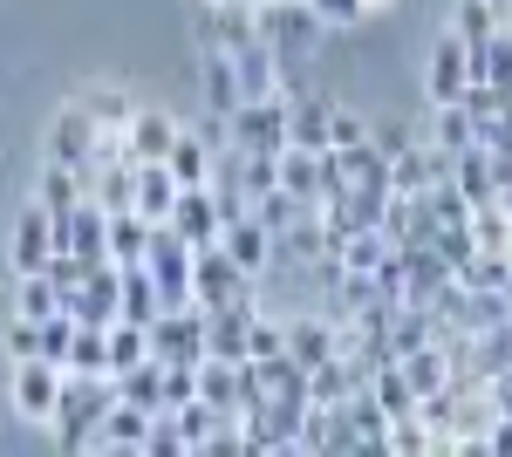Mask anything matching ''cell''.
<instances>
[{
  "label": "cell",
  "instance_id": "f546056e",
  "mask_svg": "<svg viewBox=\"0 0 512 457\" xmlns=\"http://www.w3.org/2000/svg\"><path fill=\"white\" fill-rule=\"evenodd\" d=\"M280 191H294L301 205H315L321 212V151H280Z\"/></svg>",
  "mask_w": 512,
  "mask_h": 457
},
{
  "label": "cell",
  "instance_id": "603a6c76",
  "mask_svg": "<svg viewBox=\"0 0 512 457\" xmlns=\"http://www.w3.org/2000/svg\"><path fill=\"white\" fill-rule=\"evenodd\" d=\"M424 144H431V151H444V157L472 151L478 130H472V116H465V103H431V116H424Z\"/></svg>",
  "mask_w": 512,
  "mask_h": 457
},
{
  "label": "cell",
  "instance_id": "db71d44e",
  "mask_svg": "<svg viewBox=\"0 0 512 457\" xmlns=\"http://www.w3.org/2000/svg\"><path fill=\"white\" fill-rule=\"evenodd\" d=\"M485 144H499V151H512V96L499 103V116H492V137Z\"/></svg>",
  "mask_w": 512,
  "mask_h": 457
},
{
  "label": "cell",
  "instance_id": "ffe728a7",
  "mask_svg": "<svg viewBox=\"0 0 512 457\" xmlns=\"http://www.w3.org/2000/svg\"><path fill=\"white\" fill-rule=\"evenodd\" d=\"M164 226L178 232L185 246H212V239H219V205H212V185L178 191V205H171V219H164Z\"/></svg>",
  "mask_w": 512,
  "mask_h": 457
},
{
  "label": "cell",
  "instance_id": "277c9868",
  "mask_svg": "<svg viewBox=\"0 0 512 457\" xmlns=\"http://www.w3.org/2000/svg\"><path fill=\"white\" fill-rule=\"evenodd\" d=\"M233 151H287V96H253L226 116Z\"/></svg>",
  "mask_w": 512,
  "mask_h": 457
},
{
  "label": "cell",
  "instance_id": "e575fe53",
  "mask_svg": "<svg viewBox=\"0 0 512 457\" xmlns=\"http://www.w3.org/2000/svg\"><path fill=\"white\" fill-rule=\"evenodd\" d=\"M451 185L465 191L472 205H485V198H499V185H492V157H485V144H472V151H458V164H451Z\"/></svg>",
  "mask_w": 512,
  "mask_h": 457
},
{
  "label": "cell",
  "instance_id": "cb8c5ba5",
  "mask_svg": "<svg viewBox=\"0 0 512 457\" xmlns=\"http://www.w3.org/2000/svg\"><path fill=\"white\" fill-rule=\"evenodd\" d=\"M178 178H171V171H164V164H137V205H130V212H137V219H151V226H164V219H171V205H178Z\"/></svg>",
  "mask_w": 512,
  "mask_h": 457
},
{
  "label": "cell",
  "instance_id": "bcb514c9",
  "mask_svg": "<svg viewBox=\"0 0 512 457\" xmlns=\"http://www.w3.org/2000/svg\"><path fill=\"white\" fill-rule=\"evenodd\" d=\"M369 144V116H355L349 103H335V123H328V151H355Z\"/></svg>",
  "mask_w": 512,
  "mask_h": 457
},
{
  "label": "cell",
  "instance_id": "4316f807",
  "mask_svg": "<svg viewBox=\"0 0 512 457\" xmlns=\"http://www.w3.org/2000/svg\"><path fill=\"white\" fill-rule=\"evenodd\" d=\"M117 403L144 410V417H164V362H158V355H151L144 369H123V376H117Z\"/></svg>",
  "mask_w": 512,
  "mask_h": 457
},
{
  "label": "cell",
  "instance_id": "5bb4252c",
  "mask_svg": "<svg viewBox=\"0 0 512 457\" xmlns=\"http://www.w3.org/2000/svg\"><path fill=\"white\" fill-rule=\"evenodd\" d=\"M328 123H335V96L328 89H294L287 96V144L294 151H328Z\"/></svg>",
  "mask_w": 512,
  "mask_h": 457
},
{
  "label": "cell",
  "instance_id": "ee69618b",
  "mask_svg": "<svg viewBox=\"0 0 512 457\" xmlns=\"http://www.w3.org/2000/svg\"><path fill=\"white\" fill-rule=\"evenodd\" d=\"M369 396H376V403L390 410V423H396V417H410V410H417V396H410V382H403V369H396V362H383V369L369 376Z\"/></svg>",
  "mask_w": 512,
  "mask_h": 457
},
{
  "label": "cell",
  "instance_id": "836d02e7",
  "mask_svg": "<svg viewBox=\"0 0 512 457\" xmlns=\"http://www.w3.org/2000/svg\"><path fill=\"white\" fill-rule=\"evenodd\" d=\"M390 191L396 198H424V191H431V144H424V137H417L410 151L390 157Z\"/></svg>",
  "mask_w": 512,
  "mask_h": 457
},
{
  "label": "cell",
  "instance_id": "6125c7cd",
  "mask_svg": "<svg viewBox=\"0 0 512 457\" xmlns=\"http://www.w3.org/2000/svg\"><path fill=\"white\" fill-rule=\"evenodd\" d=\"M506 28H512V0H506Z\"/></svg>",
  "mask_w": 512,
  "mask_h": 457
},
{
  "label": "cell",
  "instance_id": "484cf974",
  "mask_svg": "<svg viewBox=\"0 0 512 457\" xmlns=\"http://www.w3.org/2000/svg\"><path fill=\"white\" fill-rule=\"evenodd\" d=\"M472 82H492L512 96V28H492L485 41H472Z\"/></svg>",
  "mask_w": 512,
  "mask_h": 457
},
{
  "label": "cell",
  "instance_id": "d6986e66",
  "mask_svg": "<svg viewBox=\"0 0 512 457\" xmlns=\"http://www.w3.org/2000/svg\"><path fill=\"white\" fill-rule=\"evenodd\" d=\"M260 301H233V307H212L205 314V355L212 362H246V321H253Z\"/></svg>",
  "mask_w": 512,
  "mask_h": 457
},
{
  "label": "cell",
  "instance_id": "f1b7e54d",
  "mask_svg": "<svg viewBox=\"0 0 512 457\" xmlns=\"http://www.w3.org/2000/svg\"><path fill=\"white\" fill-rule=\"evenodd\" d=\"M396 369H403V382H410V396H417V403H424V396H437V389L451 382V362H444V348H437V342L410 348Z\"/></svg>",
  "mask_w": 512,
  "mask_h": 457
},
{
  "label": "cell",
  "instance_id": "7bdbcfd3",
  "mask_svg": "<svg viewBox=\"0 0 512 457\" xmlns=\"http://www.w3.org/2000/svg\"><path fill=\"white\" fill-rule=\"evenodd\" d=\"M253 219H260L267 232H287L294 219H315V205H301L294 191H280V185H274L267 198H253Z\"/></svg>",
  "mask_w": 512,
  "mask_h": 457
},
{
  "label": "cell",
  "instance_id": "74e56055",
  "mask_svg": "<svg viewBox=\"0 0 512 457\" xmlns=\"http://www.w3.org/2000/svg\"><path fill=\"white\" fill-rule=\"evenodd\" d=\"M492 28H506V0H458V14H451V35L485 41Z\"/></svg>",
  "mask_w": 512,
  "mask_h": 457
},
{
  "label": "cell",
  "instance_id": "f907efd6",
  "mask_svg": "<svg viewBox=\"0 0 512 457\" xmlns=\"http://www.w3.org/2000/svg\"><path fill=\"white\" fill-rule=\"evenodd\" d=\"M321 21H328V35H349V28H362L369 14H362V0H308Z\"/></svg>",
  "mask_w": 512,
  "mask_h": 457
},
{
  "label": "cell",
  "instance_id": "91938a15",
  "mask_svg": "<svg viewBox=\"0 0 512 457\" xmlns=\"http://www.w3.org/2000/svg\"><path fill=\"white\" fill-rule=\"evenodd\" d=\"M396 0H362V14H390Z\"/></svg>",
  "mask_w": 512,
  "mask_h": 457
},
{
  "label": "cell",
  "instance_id": "8d00e7d4",
  "mask_svg": "<svg viewBox=\"0 0 512 457\" xmlns=\"http://www.w3.org/2000/svg\"><path fill=\"white\" fill-rule=\"evenodd\" d=\"M144 362H151V328H137V321H110V376L144 369Z\"/></svg>",
  "mask_w": 512,
  "mask_h": 457
},
{
  "label": "cell",
  "instance_id": "8fae6325",
  "mask_svg": "<svg viewBox=\"0 0 512 457\" xmlns=\"http://www.w3.org/2000/svg\"><path fill=\"white\" fill-rule=\"evenodd\" d=\"M55 219V253H76V260H110V212L82 198L76 212H48Z\"/></svg>",
  "mask_w": 512,
  "mask_h": 457
},
{
  "label": "cell",
  "instance_id": "816d5d0a",
  "mask_svg": "<svg viewBox=\"0 0 512 457\" xmlns=\"http://www.w3.org/2000/svg\"><path fill=\"white\" fill-rule=\"evenodd\" d=\"M417 137H424V130H410V123H396V116H383V123H369V144H376V151H383V157L410 151Z\"/></svg>",
  "mask_w": 512,
  "mask_h": 457
},
{
  "label": "cell",
  "instance_id": "3957f363",
  "mask_svg": "<svg viewBox=\"0 0 512 457\" xmlns=\"http://www.w3.org/2000/svg\"><path fill=\"white\" fill-rule=\"evenodd\" d=\"M7 403H14V417L21 423H55V403H62V362H14V376H7Z\"/></svg>",
  "mask_w": 512,
  "mask_h": 457
},
{
  "label": "cell",
  "instance_id": "6f0895ef",
  "mask_svg": "<svg viewBox=\"0 0 512 457\" xmlns=\"http://www.w3.org/2000/svg\"><path fill=\"white\" fill-rule=\"evenodd\" d=\"M260 457H308V451H301V437H287V444H267Z\"/></svg>",
  "mask_w": 512,
  "mask_h": 457
},
{
  "label": "cell",
  "instance_id": "94428289",
  "mask_svg": "<svg viewBox=\"0 0 512 457\" xmlns=\"http://www.w3.org/2000/svg\"><path fill=\"white\" fill-rule=\"evenodd\" d=\"M499 294H506V307H512V280H506V287H499Z\"/></svg>",
  "mask_w": 512,
  "mask_h": 457
},
{
  "label": "cell",
  "instance_id": "d590c367",
  "mask_svg": "<svg viewBox=\"0 0 512 457\" xmlns=\"http://www.w3.org/2000/svg\"><path fill=\"white\" fill-rule=\"evenodd\" d=\"M396 246L383 239V232H349L342 246H335V260H342V273H383V260H390Z\"/></svg>",
  "mask_w": 512,
  "mask_h": 457
},
{
  "label": "cell",
  "instance_id": "83f0119b",
  "mask_svg": "<svg viewBox=\"0 0 512 457\" xmlns=\"http://www.w3.org/2000/svg\"><path fill=\"white\" fill-rule=\"evenodd\" d=\"M76 103L89 110V123H96L103 137H123V123L137 116V96H130V89H117V82H110V89H82Z\"/></svg>",
  "mask_w": 512,
  "mask_h": 457
},
{
  "label": "cell",
  "instance_id": "2e32d148",
  "mask_svg": "<svg viewBox=\"0 0 512 457\" xmlns=\"http://www.w3.org/2000/svg\"><path fill=\"white\" fill-rule=\"evenodd\" d=\"M117 403V376H69L62 369V403L55 423H103V410Z\"/></svg>",
  "mask_w": 512,
  "mask_h": 457
},
{
  "label": "cell",
  "instance_id": "ab89813d",
  "mask_svg": "<svg viewBox=\"0 0 512 457\" xmlns=\"http://www.w3.org/2000/svg\"><path fill=\"white\" fill-rule=\"evenodd\" d=\"M472 239H478V253H506V232H512V212L499 205V198H485V205H472Z\"/></svg>",
  "mask_w": 512,
  "mask_h": 457
},
{
  "label": "cell",
  "instance_id": "f6af8a7d",
  "mask_svg": "<svg viewBox=\"0 0 512 457\" xmlns=\"http://www.w3.org/2000/svg\"><path fill=\"white\" fill-rule=\"evenodd\" d=\"M171 423H178V437H185V444H205V437H212V430H219L226 417H219L212 403H198V396H192L185 410H171Z\"/></svg>",
  "mask_w": 512,
  "mask_h": 457
},
{
  "label": "cell",
  "instance_id": "5b68a950",
  "mask_svg": "<svg viewBox=\"0 0 512 457\" xmlns=\"http://www.w3.org/2000/svg\"><path fill=\"white\" fill-rule=\"evenodd\" d=\"M192 28H198V48H253L260 41V7L253 0H219V7H192Z\"/></svg>",
  "mask_w": 512,
  "mask_h": 457
},
{
  "label": "cell",
  "instance_id": "9a60e30c",
  "mask_svg": "<svg viewBox=\"0 0 512 457\" xmlns=\"http://www.w3.org/2000/svg\"><path fill=\"white\" fill-rule=\"evenodd\" d=\"M287 355L301 369H321L328 355H342V314H287Z\"/></svg>",
  "mask_w": 512,
  "mask_h": 457
},
{
  "label": "cell",
  "instance_id": "680465c9",
  "mask_svg": "<svg viewBox=\"0 0 512 457\" xmlns=\"http://www.w3.org/2000/svg\"><path fill=\"white\" fill-rule=\"evenodd\" d=\"M89 457H144V451H137V444H96Z\"/></svg>",
  "mask_w": 512,
  "mask_h": 457
},
{
  "label": "cell",
  "instance_id": "d4e9b609",
  "mask_svg": "<svg viewBox=\"0 0 512 457\" xmlns=\"http://www.w3.org/2000/svg\"><path fill=\"white\" fill-rule=\"evenodd\" d=\"M35 205H48V212H76V205H82V171H76V164L41 157V171H35Z\"/></svg>",
  "mask_w": 512,
  "mask_h": 457
},
{
  "label": "cell",
  "instance_id": "f35d334b",
  "mask_svg": "<svg viewBox=\"0 0 512 457\" xmlns=\"http://www.w3.org/2000/svg\"><path fill=\"white\" fill-rule=\"evenodd\" d=\"M287 355V321H274L267 307H253V321H246V362H274Z\"/></svg>",
  "mask_w": 512,
  "mask_h": 457
},
{
  "label": "cell",
  "instance_id": "1f68e13d",
  "mask_svg": "<svg viewBox=\"0 0 512 457\" xmlns=\"http://www.w3.org/2000/svg\"><path fill=\"white\" fill-rule=\"evenodd\" d=\"M144 246H151V219L110 212V267H144Z\"/></svg>",
  "mask_w": 512,
  "mask_h": 457
},
{
  "label": "cell",
  "instance_id": "c3c4849f",
  "mask_svg": "<svg viewBox=\"0 0 512 457\" xmlns=\"http://www.w3.org/2000/svg\"><path fill=\"white\" fill-rule=\"evenodd\" d=\"M69 342H76V314L62 307V314H48V321H41V362H62Z\"/></svg>",
  "mask_w": 512,
  "mask_h": 457
},
{
  "label": "cell",
  "instance_id": "681fc988",
  "mask_svg": "<svg viewBox=\"0 0 512 457\" xmlns=\"http://www.w3.org/2000/svg\"><path fill=\"white\" fill-rule=\"evenodd\" d=\"M137 451H144V457H192V444L178 437V423H171V410H164V417L151 423V437H144Z\"/></svg>",
  "mask_w": 512,
  "mask_h": 457
},
{
  "label": "cell",
  "instance_id": "7a4b0ae2",
  "mask_svg": "<svg viewBox=\"0 0 512 457\" xmlns=\"http://www.w3.org/2000/svg\"><path fill=\"white\" fill-rule=\"evenodd\" d=\"M233 301H260L253 294V273H239L226 260V246L212 239V246H192V307H233Z\"/></svg>",
  "mask_w": 512,
  "mask_h": 457
},
{
  "label": "cell",
  "instance_id": "7dc6e473",
  "mask_svg": "<svg viewBox=\"0 0 512 457\" xmlns=\"http://www.w3.org/2000/svg\"><path fill=\"white\" fill-rule=\"evenodd\" d=\"M198 396V362H164V410H185Z\"/></svg>",
  "mask_w": 512,
  "mask_h": 457
},
{
  "label": "cell",
  "instance_id": "11a10c76",
  "mask_svg": "<svg viewBox=\"0 0 512 457\" xmlns=\"http://www.w3.org/2000/svg\"><path fill=\"white\" fill-rule=\"evenodd\" d=\"M485 444H492V457H512V417H492Z\"/></svg>",
  "mask_w": 512,
  "mask_h": 457
},
{
  "label": "cell",
  "instance_id": "7402d4cb",
  "mask_svg": "<svg viewBox=\"0 0 512 457\" xmlns=\"http://www.w3.org/2000/svg\"><path fill=\"white\" fill-rule=\"evenodd\" d=\"M164 314V294H158V280L144 267H117V321H137V328H151Z\"/></svg>",
  "mask_w": 512,
  "mask_h": 457
},
{
  "label": "cell",
  "instance_id": "d6a6232c",
  "mask_svg": "<svg viewBox=\"0 0 512 457\" xmlns=\"http://www.w3.org/2000/svg\"><path fill=\"white\" fill-rule=\"evenodd\" d=\"M69 376H110V328H82L76 321V342L62 355Z\"/></svg>",
  "mask_w": 512,
  "mask_h": 457
},
{
  "label": "cell",
  "instance_id": "4fadbf2b",
  "mask_svg": "<svg viewBox=\"0 0 512 457\" xmlns=\"http://www.w3.org/2000/svg\"><path fill=\"white\" fill-rule=\"evenodd\" d=\"M198 103H205V116L212 123H226V116L246 103V89H239V69L226 48H198Z\"/></svg>",
  "mask_w": 512,
  "mask_h": 457
},
{
  "label": "cell",
  "instance_id": "9c48e42d",
  "mask_svg": "<svg viewBox=\"0 0 512 457\" xmlns=\"http://www.w3.org/2000/svg\"><path fill=\"white\" fill-rule=\"evenodd\" d=\"M41 137H48V157H55V164H76V171H89V164H96V137H103V130H96V123H89V110L69 96L62 110L48 116V130H41Z\"/></svg>",
  "mask_w": 512,
  "mask_h": 457
},
{
  "label": "cell",
  "instance_id": "ba28073f",
  "mask_svg": "<svg viewBox=\"0 0 512 457\" xmlns=\"http://www.w3.org/2000/svg\"><path fill=\"white\" fill-rule=\"evenodd\" d=\"M48 260H55V219H48V205H21V219H14V232H7V267L14 273H48Z\"/></svg>",
  "mask_w": 512,
  "mask_h": 457
},
{
  "label": "cell",
  "instance_id": "8992f818",
  "mask_svg": "<svg viewBox=\"0 0 512 457\" xmlns=\"http://www.w3.org/2000/svg\"><path fill=\"white\" fill-rule=\"evenodd\" d=\"M465 89H472V41L444 28L424 55V103H458Z\"/></svg>",
  "mask_w": 512,
  "mask_h": 457
},
{
  "label": "cell",
  "instance_id": "e0dca14e",
  "mask_svg": "<svg viewBox=\"0 0 512 457\" xmlns=\"http://www.w3.org/2000/svg\"><path fill=\"white\" fill-rule=\"evenodd\" d=\"M62 307L76 314L82 328H110V321H117V267H110V260H96V267L82 273V287Z\"/></svg>",
  "mask_w": 512,
  "mask_h": 457
},
{
  "label": "cell",
  "instance_id": "ac0fdd59",
  "mask_svg": "<svg viewBox=\"0 0 512 457\" xmlns=\"http://www.w3.org/2000/svg\"><path fill=\"white\" fill-rule=\"evenodd\" d=\"M219 246H226V260H233L239 273H253V280H260V273H274V232L260 226L253 212H246V219H233V226L219 232Z\"/></svg>",
  "mask_w": 512,
  "mask_h": 457
},
{
  "label": "cell",
  "instance_id": "52a82bcc",
  "mask_svg": "<svg viewBox=\"0 0 512 457\" xmlns=\"http://www.w3.org/2000/svg\"><path fill=\"white\" fill-rule=\"evenodd\" d=\"M383 205H390V191L376 185H349L335 191V198H321V232L342 246L349 232H383Z\"/></svg>",
  "mask_w": 512,
  "mask_h": 457
},
{
  "label": "cell",
  "instance_id": "4dcf8cb0",
  "mask_svg": "<svg viewBox=\"0 0 512 457\" xmlns=\"http://www.w3.org/2000/svg\"><path fill=\"white\" fill-rule=\"evenodd\" d=\"M48 314H62V294H55V280L48 273H14V321H48Z\"/></svg>",
  "mask_w": 512,
  "mask_h": 457
},
{
  "label": "cell",
  "instance_id": "60d3db41",
  "mask_svg": "<svg viewBox=\"0 0 512 457\" xmlns=\"http://www.w3.org/2000/svg\"><path fill=\"white\" fill-rule=\"evenodd\" d=\"M335 157H342V178H349V185L390 191V157L376 151V144H355V151H335Z\"/></svg>",
  "mask_w": 512,
  "mask_h": 457
},
{
  "label": "cell",
  "instance_id": "b9f144b4",
  "mask_svg": "<svg viewBox=\"0 0 512 457\" xmlns=\"http://www.w3.org/2000/svg\"><path fill=\"white\" fill-rule=\"evenodd\" d=\"M151 423H158V417H144V410H130V403H110L103 423H96V437H103V444H144Z\"/></svg>",
  "mask_w": 512,
  "mask_h": 457
},
{
  "label": "cell",
  "instance_id": "9f6ffc18",
  "mask_svg": "<svg viewBox=\"0 0 512 457\" xmlns=\"http://www.w3.org/2000/svg\"><path fill=\"white\" fill-rule=\"evenodd\" d=\"M451 457H492V444H485V437H458V451Z\"/></svg>",
  "mask_w": 512,
  "mask_h": 457
},
{
  "label": "cell",
  "instance_id": "f5cc1de1",
  "mask_svg": "<svg viewBox=\"0 0 512 457\" xmlns=\"http://www.w3.org/2000/svg\"><path fill=\"white\" fill-rule=\"evenodd\" d=\"M7 355H14V362H35L41 355V328L35 321H7Z\"/></svg>",
  "mask_w": 512,
  "mask_h": 457
},
{
  "label": "cell",
  "instance_id": "7c38bea8",
  "mask_svg": "<svg viewBox=\"0 0 512 457\" xmlns=\"http://www.w3.org/2000/svg\"><path fill=\"white\" fill-rule=\"evenodd\" d=\"M178 130H185V123H178L171 110L137 103V116L123 123V157H130V164H164V151L178 144Z\"/></svg>",
  "mask_w": 512,
  "mask_h": 457
},
{
  "label": "cell",
  "instance_id": "44dd1931",
  "mask_svg": "<svg viewBox=\"0 0 512 457\" xmlns=\"http://www.w3.org/2000/svg\"><path fill=\"white\" fill-rule=\"evenodd\" d=\"M212 157H219V144H205V130H178V144L164 151V171L185 191H198V185H212Z\"/></svg>",
  "mask_w": 512,
  "mask_h": 457
},
{
  "label": "cell",
  "instance_id": "30bf717a",
  "mask_svg": "<svg viewBox=\"0 0 512 457\" xmlns=\"http://www.w3.org/2000/svg\"><path fill=\"white\" fill-rule=\"evenodd\" d=\"M151 355L158 362H205V307H164L151 321Z\"/></svg>",
  "mask_w": 512,
  "mask_h": 457
},
{
  "label": "cell",
  "instance_id": "6da1fadb",
  "mask_svg": "<svg viewBox=\"0 0 512 457\" xmlns=\"http://www.w3.org/2000/svg\"><path fill=\"white\" fill-rule=\"evenodd\" d=\"M253 7H260V35L274 41L280 62H301V55H315L321 41H328V21L308 0H253Z\"/></svg>",
  "mask_w": 512,
  "mask_h": 457
}]
</instances>
